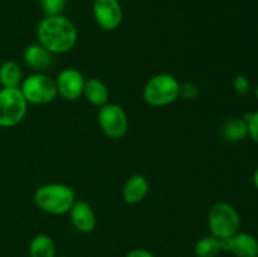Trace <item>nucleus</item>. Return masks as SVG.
Returning <instances> with one entry per match:
<instances>
[{"label":"nucleus","instance_id":"1","mask_svg":"<svg viewBox=\"0 0 258 257\" xmlns=\"http://www.w3.org/2000/svg\"><path fill=\"white\" fill-rule=\"evenodd\" d=\"M37 37L38 43L52 54H63L75 47L78 33L72 20L59 14L43 18L37 28Z\"/></svg>","mask_w":258,"mask_h":257},{"label":"nucleus","instance_id":"2","mask_svg":"<svg viewBox=\"0 0 258 257\" xmlns=\"http://www.w3.org/2000/svg\"><path fill=\"white\" fill-rule=\"evenodd\" d=\"M75 201V191L66 184H44L34 191V203L38 208L53 216L68 213Z\"/></svg>","mask_w":258,"mask_h":257},{"label":"nucleus","instance_id":"3","mask_svg":"<svg viewBox=\"0 0 258 257\" xmlns=\"http://www.w3.org/2000/svg\"><path fill=\"white\" fill-rule=\"evenodd\" d=\"M180 82L169 73H159L146 82L143 90V98L153 107L171 105L179 98Z\"/></svg>","mask_w":258,"mask_h":257},{"label":"nucleus","instance_id":"4","mask_svg":"<svg viewBox=\"0 0 258 257\" xmlns=\"http://www.w3.org/2000/svg\"><path fill=\"white\" fill-rule=\"evenodd\" d=\"M208 227L212 236L223 241L238 233L241 229V217L232 204L217 202L208 212Z\"/></svg>","mask_w":258,"mask_h":257},{"label":"nucleus","instance_id":"5","mask_svg":"<svg viewBox=\"0 0 258 257\" xmlns=\"http://www.w3.org/2000/svg\"><path fill=\"white\" fill-rule=\"evenodd\" d=\"M19 88L27 102L33 105H47L58 96L55 80L43 72H35L23 78Z\"/></svg>","mask_w":258,"mask_h":257},{"label":"nucleus","instance_id":"6","mask_svg":"<svg viewBox=\"0 0 258 257\" xmlns=\"http://www.w3.org/2000/svg\"><path fill=\"white\" fill-rule=\"evenodd\" d=\"M28 112V102L19 87L0 88V127L19 125Z\"/></svg>","mask_w":258,"mask_h":257},{"label":"nucleus","instance_id":"7","mask_svg":"<svg viewBox=\"0 0 258 257\" xmlns=\"http://www.w3.org/2000/svg\"><path fill=\"white\" fill-rule=\"evenodd\" d=\"M97 121L102 133L113 140L123 138L128 130L127 113L117 103L108 102L100 107Z\"/></svg>","mask_w":258,"mask_h":257},{"label":"nucleus","instance_id":"8","mask_svg":"<svg viewBox=\"0 0 258 257\" xmlns=\"http://www.w3.org/2000/svg\"><path fill=\"white\" fill-rule=\"evenodd\" d=\"M92 13L96 23L106 32L116 30L123 19V12L118 0H93Z\"/></svg>","mask_w":258,"mask_h":257},{"label":"nucleus","instance_id":"9","mask_svg":"<svg viewBox=\"0 0 258 257\" xmlns=\"http://www.w3.org/2000/svg\"><path fill=\"white\" fill-rule=\"evenodd\" d=\"M55 80L58 96L66 101H76L83 95L85 87V77L76 68H64L58 73Z\"/></svg>","mask_w":258,"mask_h":257},{"label":"nucleus","instance_id":"10","mask_svg":"<svg viewBox=\"0 0 258 257\" xmlns=\"http://www.w3.org/2000/svg\"><path fill=\"white\" fill-rule=\"evenodd\" d=\"M223 251L236 257H258V239L248 232H241L222 241Z\"/></svg>","mask_w":258,"mask_h":257},{"label":"nucleus","instance_id":"11","mask_svg":"<svg viewBox=\"0 0 258 257\" xmlns=\"http://www.w3.org/2000/svg\"><path fill=\"white\" fill-rule=\"evenodd\" d=\"M68 213L73 227L81 233H91L96 228V214L87 202L75 201Z\"/></svg>","mask_w":258,"mask_h":257},{"label":"nucleus","instance_id":"12","mask_svg":"<svg viewBox=\"0 0 258 257\" xmlns=\"http://www.w3.org/2000/svg\"><path fill=\"white\" fill-rule=\"evenodd\" d=\"M23 59L25 65L35 72H43L53 65V54L40 43L28 45L23 52Z\"/></svg>","mask_w":258,"mask_h":257},{"label":"nucleus","instance_id":"13","mask_svg":"<svg viewBox=\"0 0 258 257\" xmlns=\"http://www.w3.org/2000/svg\"><path fill=\"white\" fill-rule=\"evenodd\" d=\"M149 193V181L141 174L131 175L123 186V201L127 204H138Z\"/></svg>","mask_w":258,"mask_h":257},{"label":"nucleus","instance_id":"14","mask_svg":"<svg viewBox=\"0 0 258 257\" xmlns=\"http://www.w3.org/2000/svg\"><path fill=\"white\" fill-rule=\"evenodd\" d=\"M83 96L91 105L96 107H102L103 105L108 103L110 98V91H108L107 85L100 78H88L85 82L83 87Z\"/></svg>","mask_w":258,"mask_h":257},{"label":"nucleus","instance_id":"15","mask_svg":"<svg viewBox=\"0 0 258 257\" xmlns=\"http://www.w3.org/2000/svg\"><path fill=\"white\" fill-rule=\"evenodd\" d=\"M222 138L229 143H238L248 136V125L244 117H232L221 128Z\"/></svg>","mask_w":258,"mask_h":257},{"label":"nucleus","instance_id":"16","mask_svg":"<svg viewBox=\"0 0 258 257\" xmlns=\"http://www.w3.org/2000/svg\"><path fill=\"white\" fill-rule=\"evenodd\" d=\"M30 257H55L57 246L52 237L48 234H37L29 243Z\"/></svg>","mask_w":258,"mask_h":257},{"label":"nucleus","instance_id":"17","mask_svg":"<svg viewBox=\"0 0 258 257\" xmlns=\"http://www.w3.org/2000/svg\"><path fill=\"white\" fill-rule=\"evenodd\" d=\"M23 81V71L15 60H5L0 65V86L2 87H19Z\"/></svg>","mask_w":258,"mask_h":257},{"label":"nucleus","instance_id":"18","mask_svg":"<svg viewBox=\"0 0 258 257\" xmlns=\"http://www.w3.org/2000/svg\"><path fill=\"white\" fill-rule=\"evenodd\" d=\"M222 251V241L212 234L202 237L194 244V254L197 257H218Z\"/></svg>","mask_w":258,"mask_h":257},{"label":"nucleus","instance_id":"19","mask_svg":"<svg viewBox=\"0 0 258 257\" xmlns=\"http://www.w3.org/2000/svg\"><path fill=\"white\" fill-rule=\"evenodd\" d=\"M39 4L45 17H52V15L62 14L67 0H39Z\"/></svg>","mask_w":258,"mask_h":257},{"label":"nucleus","instance_id":"20","mask_svg":"<svg viewBox=\"0 0 258 257\" xmlns=\"http://www.w3.org/2000/svg\"><path fill=\"white\" fill-rule=\"evenodd\" d=\"M199 88L194 82H181L180 90H179V97L184 101H193L198 97Z\"/></svg>","mask_w":258,"mask_h":257},{"label":"nucleus","instance_id":"21","mask_svg":"<svg viewBox=\"0 0 258 257\" xmlns=\"http://www.w3.org/2000/svg\"><path fill=\"white\" fill-rule=\"evenodd\" d=\"M243 117L248 125V136L258 144V111L246 113Z\"/></svg>","mask_w":258,"mask_h":257},{"label":"nucleus","instance_id":"22","mask_svg":"<svg viewBox=\"0 0 258 257\" xmlns=\"http://www.w3.org/2000/svg\"><path fill=\"white\" fill-rule=\"evenodd\" d=\"M233 88L239 95H247L251 91V82L243 75H238L233 78Z\"/></svg>","mask_w":258,"mask_h":257},{"label":"nucleus","instance_id":"23","mask_svg":"<svg viewBox=\"0 0 258 257\" xmlns=\"http://www.w3.org/2000/svg\"><path fill=\"white\" fill-rule=\"evenodd\" d=\"M125 257H155L151 252L146 251V249L143 248H135V249H131Z\"/></svg>","mask_w":258,"mask_h":257},{"label":"nucleus","instance_id":"24","mask_svg":"<svg viewBox=\"0 0 258 257\" xmlns=\"http://www.w3.org/2000/svg\"><path fill=\"white\" fill-rule=\"evenodd\" d=\"M253 184L254 186H256V189L258 190V168L254 170L253 173Z\"/></svg>","mask_w":258,"mask_h":257},{"label":"nucleus","instance_id":"25","mask_svg":"<svg viewBox=\"0 0 258 257\" xmlns=\"http://www.w3.org/2000/svg\"><path fill=\"white\" fill-rule=\"evenodd\" d=\"M254 95H256V97L258 98V86L256 88H254Z\"/></svg>","mask_w":258,"mask_h":257},{"label":"nucleus","instance_id":"26","mask_svg":"<svg viewBox=\"0 0 258 257\" xmlns=\"http://www.w3.org/2000/svg\"><path fill=\"white\" fill-rule=\"evenodd\" d=\"M55 257H64V256H55Z\"/></svg>","mask_w":258,"mask_h":257}]
</instances>
